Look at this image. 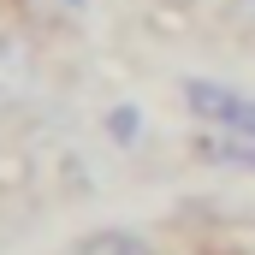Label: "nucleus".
<instances>
[{
	"instance_id": "nucleus-1",
	"label": "nucleus",
	"mask_w": 255,
	"mask_h": 255,
	"mask_svg": "<svg viewBox=\"0 0 255 255\" xmlns=\"http://www.w3.org/2000/svg\"><path fill=\"white\" fill-rule=\"evenodd\" d=\"M36 89V54L24 36H0V113H12L18 101H30Z\"/></svg>"
},
{
	"instance_id": "nucleus-2",
	"label": "nucleus",
	"mask_w": 255,
	"mask_h": 255,
	"mask_svg": "<svg viewBox=\"0 0 255 255\" xmlns=\"http://www.w3.org/2000/svg\"><path fill=\"white\" fill-rule=\"evenodd\" d=\"M65 255H154V250H148V238H136V232H125V226H101V232L77 238Z\"/></svg>"
},
{
	"instance_id": "nucleus-3",
	"label": "nucleus",
	"mask_w": 255,
	"mask_h": 255,
	"mask_svg": "<svg viewBox=\"0 0 255 255\" xmlns=\"http://www.w3.org/2000/svg\"><path fill=\"white\" fill-rule=\"evenodd\" d=\"M107 136H113L119 148H142V142H148V113H142L136 101L107 107Z\"/></svg>"
},
{
	"instance_id": "nucleus-4",
	"label": "nucleus",
	"mask_w": 255,
	"mask_h": 255,
	"mask_svg": "<svg viewBox=\"0 0 255 255\" xmlns=\"http://www.w3.org/2000/svg\"><path fill=\"white\" fill-rule=\"evenodd\" d=\"M202 160H214V166H238V172H255V142H238V136L208 130V136H202Z\"/></svg>"
},
{
	"instance_id": "nucleus-5",
	"label": "nucleus",
	"mask_w": 255,
	"mask_h": 255,
	"mask_svg": "<svg viewBox=\"0 0 255 255\" xmlns=\"http://www.w3.org/2000/svg\"><path fill=\"white\" fill-rule=\"evenodd\" d=\"M220 12H226V30H232L238 42H250V48H255V0H226Z\"/></svg>"
}]
</instances>
